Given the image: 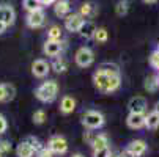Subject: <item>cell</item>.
Here are the masks:
<instances>
[{
    "label": "cell",
    "instance_id": "6da1fadb",
    "mask_svg": "<svg viewBox=\"0 0 159 157\" xmlns=\"http://www.w3.org/2000/svg\"><path fill=\"white\" fill-rule=\"evenodd\" d=\"M93 85L98 91L104 94H110V93H115L120 88L121 80H120V76H109L101 71H96L93 74Z\"/></svg>",
    "mask_w": 159,
    "mask_h": 157
},
{
    "label": "cell",
    "instance_id": "7a4b0ae2",
    "mask_svg": "<svg viewBox=\"0 0 159 157\" xmlns=\"http://www.w3.org/2000/svg\"><path fill=\"white\" fill-rule=\"evenodd\" d=\"M58 94V83L55 80H48V82H43L36 89H35V96L38 101L41 102H54L57 99Z\"/></svg>",
    "mask_w": 159,
    "mask_h": 157
},
{
    "label": "cell",
    "instance_id": "3957f363",
    "mask_svg": "<svg viewBox=\"0 0 159 157\" xmlns=\"http://www.w3.org/2000/svg\"><path fill=\"white\" fill-rule=\"evenodd\" d=\"M80 121L90 130L99 129V127L104 126V115L101 113V111H98V110H87L85 113L82 115V120Z\"/></svg>",
    "mask_w": 159,
    "mask_h": 157
},
{
    "label": "cell",
    "instance_id": "277c9868",
    "mask_svg": "<svg viewBox=\"0 0 159 157\" xmlns=\"http://www.w3.org/2000/svg\"><path fill=\"white\" fill-rule=\"evenodd\" d=\"M74 60H76V64L79 68H88L95 61V54L90 47H80V49H77Z\"/></svg>",
    "mask_w": 159,
    "mask_h": 157
},
{
    "label": "cell",
    "instance_id": "5b68a950",
    "mask_svg": "<svg viewBox=\"0 0 159 157\" xmlns=\"http://www.w3.org/2000/svg\"><path fill=\"white\" fill-rule=\"evenodd\" d=\"M147 143L143 142V140H134V142H131L128 146H126V149H125V154L128 155V157H142L145 152H147Z\"/></svg>",
    "mask_w": 159,
    "mask_h": 157
},
{
    "label": "cell",
    "instance_id": "8992f818",
    "mask_svg": "<svg viewBox=\"0 0 159 157\" xmlns=\"http://www.w3.org/2000/svg\"><path fill=\"white\" fill-rule=\"evenodd\" d=\"M48 148L54 152V154H66L68 151V142L61 137V135H54L51 137V140L48 142Z\"/></svg>",
    "mask_w": 159,
    "mask_h": 157
},
{
    "label": "cell",
    "instance_id": "52a82bcc",
    "mask_svg": "<svg viewBox=\"0 0 159 157\" xmlns=\"http://www.w3.org/2000/svg\"><path fill=\"white\" fill-rule=\"evenodd\" d=\"M25 20H27V25L30 28H39V27L44 25V22H46V14H44V11L39 8L36 11L29 13L27 17H25Z\"/></svg>",
    "mask_w": 159,
    "mask_h": 157
},
{
    "label": "cell",
    "instance_id": "ba28073f",
    "mask_svg": "<svg viewBox=\"0 0 159 157\" xmlns=\"http://www.w3.org/2000/svg\"><path fill=\"white\" fill-rule=\"evenodd\" d=\"M85 19L79 14V13H73L68 17H65V28L68 32H79L80 27L84 25Z\"/></svg>",
    "mask_w": 159,
    "mask_h": 157
},
{
    "label": "cell",
    "instance_id": "9c48e42d",
    "mask_svg": "<svg viewBox=\"0 0 159 157\" xmlns=\"http://www.w3.org/2000/svg\"><path fill=\"white\" fill-rule=\"evenodd\" d=\"M49 71H51V64H49L46 60L39 58V60H35V61L32 63V74H33L35 77H38V79L46 77V76L49 74Z\"/></svg>",
    "mask_w": 159,
    "mask_h": 157
},
{
    "label": "cell",
    "instance_id": "30bf717a",
    "mask_svg": "<svg viewBox=\"0 0 159 157\" xmlns=\"http://www.w3.org/2000/svg\"><path fill=\"white\" fill-rule=\"evenodd\" d=\"M129 113H145L147 110V99L143 96H135L128 102Z\"/></svg>",
    "mask_w": 159,
    "mask_h": 157
},
{
    "label": "cell",
    "instance_id": "8fae6325",
    "mask_svg": "<svg viewBox=\"0 0 159 157\" xmlns=\"http://www.w3.org/2000/svg\"><path fill=\"white\" fill-rule=\"evenodd\" d=\"M126 124L131 129H142L147 124V115L145 113H129L126 118Z\"/></svg>",
    "mask_w": 159,
    "mask_h": 157
},
{
    "label": "cell",
    "instance_id": "7c38bea8",
    "mask_svg": "<svg viewBox=\"0 0 159 157\" xmlns=\"http://www.w3.org/2000/svg\"><path fill=\"white\" fill-rule=\"evenodd\" d=\"M61 50H63V46L60 44V41L48 39L46 42H44V46H43V52L46 54L48 57H54V58H57L61 54Z\"/></svg>",
    "mask_w": 159,
    "mask_h": 157
},
{
    "label": "cell",
    "instance_id": "4fadbf2b",
    "mask_svg": "<svg viewBox=\"0 0 159 157\" xmlns=\"http://www.w3.org/2000/svg\"><path fill=\"white\" fill-rule=\"evenodd\" d=\"M84 19H93L98 16V5L93 3V2H84L80 7H79V11H77Z\"/></svg>",
    "mask_w": 159,
    "mask_h": 157
},
{
    "label": "cell",
    "instance_id": "5bb4252c",
    "mask_svg": "<svg viewBox=\"0 0 159 157\" xmlns=\"http://www.w3.org/2000/svg\"><path fill=\"white\" fill-rule=\"evenodd\" d=\"M0 20L7 25H13L16 20V11L10 5H0Z\"/></svg>",
    "mask_w": 159,
    "mask_h": 157
},
{
    "label": "cell",
    "instance_id": "9a60e30c",
    "mask_svg": "<svg viewBox=\"0 0 159 157\" xmlns=\"http://www.w3.org/2000/svg\"><path fill=\"white\" fill-rule=\"evenodd\" d=\"M16 96V88L13 83H2L0 85V102H10Z\"/></svg>",
    "mask_w": 159,
    "mask_h": 157
},
{
    "label": "cell",
    "instance_id": "2e32d148",
    "mask_svg": "<svg viewBox=\"0 0 159 157\" xmlns=\"http://www.w3.org/2000/svg\"><path fill=\"white\" fill-rule=\"evenodd\" d=\"M54 13L57 17H68L71 14V7L68 0H57L54 3Z\"/></svg>",
    "mask_w": 159,
    "mask_h": 157
},
{
    "label": "cell",
    "instance_id": "e0dca14e",
    "mask_svg": "<svg viewBox=\"0 0 159 157\" xmlns=\"http://www.w3.org/2000/svg\"><path fill=\"white\" fill-rule=\"evenodd\" d=\"M76 108V99L73 96H63L60 101V111L65 115H70L73 113Z\"/></svg>",
    "mask_w": 159,
    "mask_h": 157
},
{
    "label": "cell",
    "instance_id": "ac0fdd59",
    "mask_svg": "<svg viewBox=\"0 0 159 157\" xmlns=\"http://www.w3.org/2000/svg\"><path fill=\"white\" fill-rule=\"evenodd\" d=\"M96 28H98V27L93 24L92 20H85L84 25H82L80 30H79V33H80V36L85 38V39H93V38H95V33H96Z\"/></svg>",
    "mask_w": 159,
    "mask_h": 157
},
{
    "label": "cell",
    "instance_id": "d6986e66",
    "mask_svg": "<svg viewBox=\"0 0 159 157\" xmlns=\"http://www.w3.org/2000/svg\"><path fill=\"white\" fill-rule=\"evenodd\" d=\"M36 152H35V149L24 140V142H20L19 145H17V148H16V155L17 157H33Z\"/></svg>",
    "mask_w": 159,
    "mask_h": 157
},
{
    "label": "cell",
    "instance_id": "ffe728a7",
    "mask_svg": "<svg viewBox=\"0 0 159 157\" xmlns=\"http://www.w3.org/2000/svg\"><path fill=\"white\" fill-rule=\"evenodd\" d=\"M98 71L104 72V74H109V76H120V68H118V64L115 63H110V61H104L99 64V68Z\"/></svg>",
    "mask_w": 159,
    "mask_h": 157
},
{
    "label": "cell",
    "instance_id": "44dd1931",
    "mask_svg": "<svg viewBox=\"0 0 159 157\" xmlns=\"http://www.w3.org/2000/svg\"><path fill=\"white\" fill-rule=\"evenodd\" d=\"M92 146H93V151H98V149L107 148V146H109V137L106 135V133H98Z\"/></svg>",
    "mask_w": 159,
    "mask_h": 157
},
{
    "label": "cell",
    "instance_id": "7402d4cb",
    "mask_svg": "<svg viewBox=\"0 0 159 157\" xmlns=\"http://www.w3.org/2000/svg\"><path fill=\"white\" fill-rule=\"evenodd\" d=\"M51 68H52L57 74H63V72L68 69V63H66V60H65V58L57 57V58L54 60V63L51 64Z\"/></svg>",
    "mask_w": 159,
    "mask_h": 157
},
{
    "label": "cell",
    "instance_id": "603a6c76",
    "mask_svg": "<svg viewBox=\"0 0 159 157\" xmlns=\"http://www.w3.org/2000/svg\"><path fill=\"white\" fill-rule=\"evenodd\" d=\"M147 129H157L159 127V113H156V111L153 110L151 113L147 115V124H145Z\"/></svg>",
    "mask_w": 159,
    "mask_h": 157
},
{
    "label": "cell",
    "instance_id": "cb8c5ba5",
    "mask_svg": "<svg viewBox=\"0 0 159 157\" xmlns=\"http://www.w3.org/2000/svg\"><path fill=\"white\" fill-rule=\"evenodd\" d=\"M143 88L147 89V91H150V93H154L156 89L159 88V79L154 77V76L147 77L145 79V83H143Z\"/></svg>",
    "mask_w": 159,
    "mask_h": 157
},
{
    "label": "cell",
    "instance_id": "d4e9b609",
    "mask_svg": "<svg viewBox=\"0 0 159 157\" xmlns=\"http://www.w3.org/2000/svg\"><path fill=\"white\" fill-rule=\"evenodd\" d=\"M61 36H63V33H61L60 25H51L49 27V30H48V39H51V41H60Z\"/></svg>",
    "mask_w": 159,
    "mask_h": 157
},
{
    "label": "cell",
    "instance_id": "484cf974",
    "mask_svg": "<svg viewBox=\"0 0 159 157\" xmlns=\"http://www.w3.org/2000/svg\"><path fill=\"white\" fill-rule=\"evenodd\" d=\"M96 42H99V44H104V42H107V39H109V33H107V30L104 28V27H98L96 28V33H95V38H93Z\"/></svg>",
    "mask_w": 159,
    "mask_h": 157
},
{
    "label": "cell",
    "instance_id": "4316f807",
    "mask_svg": "<svg viewBox=\"0 0 159 157\" xmlns=\"http://www.w3.org/2000/svg\"><path fill=\"white\" fill-rule=\"evenodd\" d=\"M128 10H129V3L126 2V0H120V2L115 5V13L117 16H126L128 14Z\"/></svg>",
    "mask_w": 159,
    "mask_h": 157
},
{
    "label": "cell",
    "instance_id": "83f0119b",
    "mask_svg": "<svg viewBox=\"0 0 159 157\" xmlns=\"http://www.w3.org/2000/svg\"><path fill=\"white\" fill-rule=\"evenodd\" d=\"M24 8H25L29 13L36 11V10L41 8V2H39V0H24Z\"/></svg>",
    "mask_w": 159,
    "mask_h": 157
},
{
    "label": "cell",
    "instance_id": "f1b7e54d",
    "mask_svg": "<svg viewBox=\"0 0 159 157\" xmlns=\"http://www.w3.org/2000/svg\"><path fill=\"white\" fill-rule=\"evenodd\" d=\"M25 142H27L33 149H35V152H39V151L44 148V146H43V143H41L36 137H32V135H30V137H27V138H25Z\"/></svg>",
    "mask_w": 159,
    "mask_h": 157
},
{
    "label": "cell",
    "instance_id": "f546056e",
    "mask_svg": "<svg viewBox=\"0 0 159 157\" xmlns=\"http://www.w3.org/2000/svg\"><path fill=\"white\" fill-rule=\"evenodd\" d=\"M46 121V111L44 110H36L33 113V123L35 124H43Z\"/></svg>",
    "mask_w": 159,
    "mask_h": 157
},
{
    "label": "cell",
    "instance_id": "4dcf8cb0",
    "mask_svg": "<svg viewBox=\"0 0 159 157\" xmlns=\"http://www.w3.org/2000/svg\"><path fill=\"white\" fill-rule=\"evenodd\" d=\"M150 64L153 68L159 69V50H154L151 55H150Z\"/></svg>",
    "mask_w": 159,
    "mask_h": 157
},
{
    "label": "cell",
    "instance_id": "1f68e13d",
    "mask_svg": "<svg viewBox=\"0 0 159 157\" xmlns=\"http://www.w3.org/2000/svg\"><path fill=\"white\" fill-rule=\"evenodd\" d=\"M110 148H102V149H98V151H93V157H110Z\"/></svg>",
    "mask_w": 159,
    "mask_h": 157
},
{
    "label": "cell",
    "instance_id": "d6a6232c",
    "mask_svg": "<svg viewBox=\"0 0 159 157\" xmlns=\"http://www.w3.org/2000/svg\"><path fill=\"white\" fill-rule=\"evenodd\" d=\"M11 151V143L8 140H0V152H2L3 155L8 154Z\"/></svg>",
    "mask_w": 159,
    "mask_h": 157
},
{
    "label": "cell",
    "instance_id": "836d02e7",
    "mask_svg": "<svg viewBox=\"0 0 159 157\" xmlns=\"http://www.w3.org/2000/svg\"><path fill=\"white\" fill-rule=\"evenodd\" d=\"M36 157H54V152L48 146H44L39 152H36Z\"/></svg>",
    "mask_w": 159,
    "mask_h": 157
},
{
    "label": "cell",
    "instance_id": "e575fe53",
    "mask_svg": "<svg viewBox=\"0 0 159 157\" xmlns=\"http://www.w3.org/2000/svg\"><path fill=\"white\" fill-rule=\"evenodd\" d=\"M7 129H8V121L3 115H0V135H3L7 132Z\"/></svg>",
    "mask_w": 159,
    "mask_h": 157
},
{
    "label": "cell",
    "instance_id": "d590c367",
    "mask_svg": "<svg viewBox=\"0 0 159 157\" xmlns=\"http://www.w3.org/2000/svg\"><path fill=\"white\" fill-rule=\"evenodd\" d=\"M95 138H96V135H93L92 132H87L85 135H84V140L88 143V145H93V142H95Z\"/></svg>",
    "mask_w": 159,
    "mask_h": 157
},
{
    "label": "cell",
    "instance_id": "8d00e7d4",
    "mask_svg": "<svg viewBox=\"0 0 159 157\" xmlns=\"http://www.w3.org/2000/svg\"><path fill=\"white\" fill-rule=\"evenodd\" d=\"M7 24H5V22H2V20H0V35H2V33H5V30H7Z\"/></svg>",
    "mask_w": 159,
    "mask_h": 157
},
{
    "label": "cell",
    "instance_id": "74e56055",
    "mask_svg": "<svg viewBox=\"0 0 159 157\" xmlns=\"http://www.w3.org/2000/svg\"><path fill=\"white\" fill-rule=\"evenodd\" d=\"M41 2V5H52V3H55L57 0H39Z\"/></svg>",
    "mask_w": 159,
    "mask_h": 157
},
{
    "label": "cell",
    "instance_id": "f35d334b",
    "mask_svg": "<svg viewBox=\"0 0 159 157\" xmlns=\"http://www.w3.org/2000/svg\"><path fill=\"white\" fill-rule=\"evenodd\" d=\"M154 111H156V113H159V101L154 104Z\"/></svg>",
    "mask_w": 159,
    "mask_h": 157
},
{
    "label": "cell",
    "instance_id": "ab89813d",
    "mask_svg": "<svg viewBox=\"0 0 159 157\" xmlns=\"http://www.w3.org/2000/svg\"><path fill=\"white\" fill-rule=\"evenodd\" d=\"M110 157H128V155L123 152V154H115V155H110Z\"/></svg>",
    "mask_w": 159,
    "mask_h": 157
},
{
    "label": "cell",
    "instance_id": "60d3db41",
    "mask_svg": "<svg viewBox=\"0 0 159 157\" xmlns=\"http://www.w3.org/2000/svg\"><path fill=\"white\" fill-rule=\"evenodd\" d=\"M143 2H145V3H154L156 0H143Z\"/></svg>",
    "mask_w": 159,
    "mask_h": 157
},
{
    "label": "cell",
    "instance_id": "b9f144b4",
    "mask_svg": "<svg viewBox=\"0 0 159 157\" xmlns=\"http://www.w3.org/2000/svg\"><path fill=\"white\" fill-rule=\"evenodd\" d=\"M71 157H84V155H82V154H73Z\"/></svg>",
    "mask_w": 159,
    "mask_h": 157
},
{
    "label": "cell",
    "instance_id": "7bdbcfd3",
    "mask_svg": "<svg viewBox=\"0 0 159 157\" xmlns=\"http://www.w3.org/2000/svg\"><path fill=\"white\" fill-rule=\"evenodd\" d=\"M0 157H3V154H2V152H0Z\"/></svg>",
    "mask_w": 159,
    "mask_h": 157
},
{
    "label": "cell",
    "instance_id": "ee69618b",
    "mask_svg": "<svg viewBox=\"0 0 159 157\" xmlns=\"http://www.w3.org/2000/svg\"><path fill=\"white\" fill-rule=\"evenodd\" d=\"M156 50H159V44H157V49H156Z\"/></svg>",
    "mask_w": 159,
    "mask_h": 157
},
{
    "label": "cell",
    "instance_id": "f6af8a7d",
    "mask_svg": "<svg viewBox=\"0 0 159 157\" xmlns=\"http://www.w3.org/2000/svg\"><path fill=\"white\" fill-rule=\"evenodd\" d=\"M157 79H159V74H157Z\"/></svg>",
    "mask_w": 159,
    "mask_h": 157
}]
</instances>
